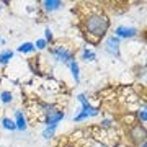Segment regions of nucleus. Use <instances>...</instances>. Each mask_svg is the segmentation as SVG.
<instances>
[{
  "label": "nucleus",
  "instance_id": "9",
  "mask_svg": "<svg viewBox=\"0 0 147 147\" xmlns=\"http://www.w3.org/2000/svg\"><path fill=\"white\" fill-rule=\"evenodd\" d=\"M80 61H84V62H95L96 61V53H95V49L88 46H84L80 49Z\"/></svg>",
  "mask_w": 147,
  "mask_h": 147
},
{
  "label": "nucleus",
  "instance_id": "19",
  "mask_svg": "<svg viewBox=\"0 0 147 147\" xmlns=\"http://www.w3.org/2000/svg\"><path fill=\"white\" fill-rule=\"evenodd\" d=\"M47 46H49V44H47V42L42 39V38H41V39H36V42H34V47H36V51H46Z\"/></svg>",
  "mask_w": 147,
  "mask_h": 147
},
{
  "label": "nucleus",
  "instance_id": "21",
  "mask_svg": "<svg viewBox=\"0 0 147 147\" xmlns=\"http://www.w3.org/2000/svg\"><path fill=\"white\" fill-rule=\"evenodd\" d=\"M5 42H7V41H5V39H3V38H2V36H0V44H2V46H3V44H5Z\"/></svg>",
  "mask_w": 147,
  "mask_h": 147
},
{
  "label": "nucleus",
  "instance_id": "11",
  "mask_svg": "<svg viewBox=\"0 0 147 147\" xmlns=\"http://www.w3.org/2000/svg\"><path fill=\"white\" fill-rule=\"evenodd\" d=\"M69 70H70V75H72V80L75 84H80V65H79V61L75 59L67 65Z\"/></svg>",
  "mask_w": 147,
  "mask_h": 147
},
{
  "label": "nucleus",
  "instance_id": "18",
  "mask_svg": "<svg viewBox=\"0 0 147 147\" xmlns=\"http://www.w3.org/2000/svg\"><path fill=\"white\" fill-rule=\"evenodd\" d=\"M42 39H44V41L49 44V46H51V44L54 42V33H53V30H51L49 26L44 30V38H42Z\"/></svg>",
  "mask_w": 147,
  "mask_h": 147
},
{
  "label": "nucleus",
  "instance_id": "3",
  "mask_svg": "<svg viewBox=\"0 0 147 147\" xmlns=\"http://www.w3.org/2000/svg\"><path fill=\"white\" fill-rule=\"evenodd\" d=\"M47 51L54 57V61H57L64 65H69L72 61H75V49L69 47L67 44H62V42H53Z\"/></svg>",
  "mask_w": 147,
  "mask_h": 147
},
{
  "label": "nucleus",
  "instance_id": "14",
  "mask_svg": "<svg viewBox=\"0 0 147 147\" xmlns=\"http://www.w3.org/2000/svg\"><path fill=\"white\" fill-rule=\"evenodd\" d=\"M59 126H44V129L41 131V136L46 139V141H51L56 137V131H57Z\"/></svg>",
  "mask_w": 147,
  "mask_h": 147
},
{
  "label": "nucleus",
  "instance_id": "24",
  "mask_svg": "<svg viewBox=\"0 0 147 147\" xmlns=\"http://www.w3.org/2000/svg\"><path fill=\"white\" fill-rule=\"evenodd\" d=\"M54 147H57V146H54Z\"/></svg>",
  "mask_w": 147,
  "mask_h": 147
},
{
  "label": "nucleus",
  "instance_id": "2",
  "mask_svg": "<svg viewBox=\"0 0 147 147\" xmlns=\"http://www.w3.org/2000/svg\"><path fill=\"white\" fill-rule=\"evenodd\" d=\"M77 100H79V103H80V111L74 116V123H84V121L90 119V118H96V116H100L101 110L98 108V106L92 105L85 93H79L77 95Z\"/></svg>",
  "mask_w": 147,
  "mask_h": 147
},
{
  "label": "nucleus",
  "instance_id": "13",
  "mask_svg": "<svg viewBox=\"0 0 147 147\" xmlns=\"http://www.w3.org/2000/svg\"><path fill=\"white\" fill-rule=\"evenodd\" d=\"M0 124H2V127H3V129H5V131H10V132L16 131L15 121L11 119L10 116H3V118H2V119H0Z\"/></svg>",
  "mask_w": 147,
  "mask_h": 147
},
{
  "label": "nucleus",
  "instance_id": "12",
  "mask_svg": "<svg viewBox=\"0 0 147 147\" xmlns=\"http://www.w3.org/2000/svg\"><path fill=\"white\" fill-rule=\"evenodd\" d=\"M13 57H15V51H13V49H8V47L3 49V51L0 53V65H3V67L8 65V64L13 61Z\"/></svg>",
  "mask_w": 147,
  "mask_h": 147
},
{
  "label": "nucleus",
  "instance_id": "1",
  "mask_svg": "<svg viewBox=\"0 0 147 147\" xmlns=\"http://www.w3.org/2000/svg\"><path fill=\"white\" fill-rule=\"evenodd\" d=\"M80 31L84 34L87 46H98L110 33L111 20L100 7H90L80 15Z\"/></svg>",
  "mask_w": 147,
  "mask_h": 147
},
{
  "label": "nucleus",
  "instance_id": "10",
  "mask_svg": "<svg viewBox=\"0 0 147 147\" xmlns=\"http://www.w3.org/2000/svg\"><path fill=\"white\" fill-rule=\"evenodd\" d=\"M36 51V47H34V42L31 41H25V42H21L20 46L16 47V53L21 54V56H26V54H33Z\"/></svg>",
  "mask_w": 147,
  "mask_h": 147
},
{
  "label": "nucleus",
  "instance_id": "17",
  "mask_svg": "<svg viewBox=\"0 0 147 147\" xmlns=\"http://www.w3.org/2000/svg\"><path fill=\"white\" fill-rule=\"evenodd\" d=\"M0 103L2 105H11L13 103V93H11L10 90H3L0 93Z\"/></svg>",
  "mask_w": 147,
  "mask_h": 147
},
{
  "label": "nucleus",
  "instance_id": "7",
  "mask_svg": "<svg viewBox=\"0 0 147 147\" xmlns=\"http://www.w3.org/2000/svg\"><path fill=\"white\" fill-rule=\"evenodd\" d=\"M39 5H41V10L44 13H54V11L62 10L65 3L61 2V0H42Z\"/></svg>",
  "mask_w": 147,
  "mask_h": 147
},
{
  "label": "nucleus",
  "instance_id": "23",
  "mask_svg": "<svg viewBox=\"0 0 147 147\" xmlns=\"http://www.w3.org/2000/svg\"><path fill=\"white\" fill-rule=\"evenodd\" d=\"M3 5H7V2H0V10L3 8Z\"/></svg>",
  "mask_w": 147,
  "mask_h": 147
},
{
  "label": "nucleus",
  "instance_id": "16",
  "mask_svg": "<svg viewBox=\"0 0 147 147\" xmlns=\"http://www.w3.org/2000/svg\"><path fill=\"white\" fill-rule=\"evenodd\" d=\"M115 127V119L113 118H103L98 123V129H105V131H111Z\"/></svg>",
  "mask_w": 147,
  "mask_h": 147
},
{
  "label": "nucleus",
  "instance_id": "4",
  "mask_svg": "<svg viewBox=\"0 0 147 147\" xmlns=\"http://www.w3.org/2000/svg\"><path fill=\"white\" fill-rule=\"evenodd\" d=\"M126 136H127V141L131 142L132 146H139V144H142V142L147 141V129L144 124H141V123H137V121H134L132 124H129L127 126V131H126Z\"/></svg>",
  "mask_w": 147,
  "mask_h": 147
},
{
  "label": "nucleus",
  "instance_id": "6",
  "mask_svg": "<svg viewBox=\"0 0 147 147\" xmlns=\"http://www.w3.org/2000/svg\"><path fill=\"white\" fill-rule=\"evenodd\" d=\"M115 34L113 36H116L118 39H134V38L139 36V30H137L136 26H127V25H119V26L115 28Z\"/></svg>",
  "mask_w": 147,
  "mask_h": 147
},
{
  "label": "nucleus",
  "instance_id": "8",
  "mask_svg": "<svg viewBox=\"0 0 147 147\" xmlns=\"http://www.w3.org/2000/svg\"><path fill=\"white\" fill-rule=\"evenodd\" d=\"M13 121H15L16 131L25 132V131L28 129V126H30L28 118H26V115L23 113V110H15V118H13Z\"/></svg>",
  "mask_w": 147,
  "mask_h": 147
},
{
  "label": "nucleus",
  "instance_id": "20",
  "mask_svg": "<svg viewBox=\"0 0 147 147\" xmlns=\"http://www.w3.org/2000/svg\"><path fill=\"white\" fill-rule=\"evenodd\" d=\"M59 147H82V146L77 141H74V139H67V141H64Z\"/></svg>",
  "mask_w": 147,
  "mask_h": 147
},
{
  "label": "nucleus",
  "instance_id": "15",
  "mask_svg": "<svg viewBox=\"0 0 147 147\" xmlns=\"http://www.w3.org/2000/svg\"><path fill=\"white\" fill-rule=\"evenodd\" d=\"M136 121L146 126V123H147V108H146V103H142V106L136 111Z\"/></svg>",
  "mask_w": 147,
  "mask_h": 147
},
{
  "label": "nucleus",
  "instance_id": "5",
  "mask_svg": "<svg viewBox=\"0 0 147 147\" xmlns=\"http://www.w3.org/2000/svg\"><path fill=\"white\" fill-rule=\"evenodd\" d=\"M103 51L108 56H111V57L119 59L121 57V41L116 36H113V34L106 36L105 42H103Z\"/></svg>",
  "mask_w": 147,
  "mask_h": 147
},
{
  "label": "nucleus",
  "instance_id": "22",
  "mask_svg": "<svg viewBox=\"0 0 147 147\" xmlns=\"http://www.w3.org/2000/svg\"><path fill=\"white\" fill-rule=\"evenodd\" d=\"M137 147H147V141H146V142H142V144H139Z\"/></svg>",
  "mask_w": 147,
  "mask_h": 147
}]
</instances>
